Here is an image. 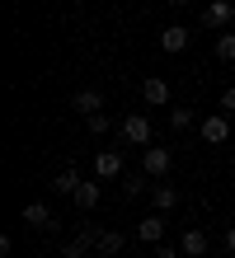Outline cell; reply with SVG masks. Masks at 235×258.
<instances>
[{"mask_svg":"<svg viewBox=\"0 0 235 258\" xmlns=\"http://www.w3.org/2000/svg\"><path fill=\"white\" fill-rule=\"evenodd\" d=\"M221 113H235V85H230L226 94H221Z\"/></svg>","mask_w":235,"mask_h":258,"instance_id":"44dd1931","label":"cell"},{"mask_svg":"<svg viewBox=\"0 0 235 258\" xmlns=\"http://www.w3.org/2000/svg\"><path fill=\"white\" fill-rule=\"evenodd\" d=\"M155 258H179V249H169V244H160V249H155Z\"/></svg>","mask_w":235,"mask_h":258,"instance_id":"7402d4cb","label":"cell"},{"mask_svg":"<svg viewBox=\"0 0 235 258\" xmlns=\"http://www.w3.org/2000/svg\"><path fill=\"white\" fill-rule=\"evenodd\" d=\"M207 230H183V239H179V249H183V258H202L207 253Z\"/></svg>","mask_w":235,"mask_h":258,"instance_id":"8fae6325","label":"cell"},{"mask_svg":"<svg viewBox=\"0 0 235 258\" xmlns=\"http://www.w3.org/2000/svg\"><path fill=\"white\" fill-rule=\"evenodd\" d=\"M216 61H235V33H216Z\"/></svg>","mask_w":235,"mask_h":258,"instance_id":"2e32d148","label":"cell"},{"mask_svg":"<svg viewBox=\"0 0 235 258\" xmlns=\"http://www.w3.org/2000/svg\"><path fill=\"white\" fill-rule=\"evenodd\" d=\"M226 249L235 253V225H230V230H226Z\"/></svg>","mask_w":235,"mask_h":258,"instance_id":"603a6c76","label":"cell"},{"mask_svg":"<svg viewBox=\"0 0 235 258\" xmlns=\"http://www.w3.org/2000/svg\"><path fill=\"white\" fill-rule=\"evenodd\" d=\"M71 108L85 113V117H94V113H104V94H99V89H80V94L71 99Z\"/></svg>","mask_w":235,"mask_h":258,"instance_id":"30bf717a","label":"cell"},{"mask_svg":"<svg viewBox=\"0 0 235 258\" xmlns=\"http://www.w3.org/2000/svg\"><path fill=\"white\" fill-rule=\"evenodd\" d=\"M198 132H202V141H207V146H226L230 141V117L226 113H212V117H202V122H198Z\"/></svg>","mask_w":235,"mask_h":258,"instance_id":"3957f363","label":"cell"},{"mask_svg":"<svg viewBox=\"0 0 235 258\" xmlns=\"http://www.w3.org/2000/svg\"><path fill=\"white\" fill-rule=\"evenodd\" d=\"M122 141L146 150V146H151V117H146V113H127V117H122Z\"/></svg>","mask_w":235,"mask_h":258,"instance_id":"6da1fadb","label":"cell"},{"mask_svg":"<svg viewBox=\"0 0 235 258\" xmlns=\"http://www.w3.org/2000/svg\"><path fill=\"white\" fill-rule=\"evenodd\" d=\"M160 47H165V52H183V47H188V28H179V24L165 28V33H160Z\"/></svg>","mask_w":235,"mask_h":258,"instance_id":"5bb4252c","label":"cell"},{"mask_svg":"<svg viewBox=\"0 0 235 258\" xmlns=\"http://www.w3.org/2000/svg\"><path fill=\"white\" fill-rule=\"evenodd\" d=\"M169 5H179V10H183V5H188V0H169Z\"/></svg>","mask_w":235,"mask_h":258,"instance_id":"cb8c5ba5","label":"cell"},{"mask_svg":"<svg viewBox=\"0 0 235 258\" xmlns=\"http://www.w3.org/2000/svg\"><path fill=\"white\" fill-rule=\"evenodd\" d=\"M52 188H57V192H75V188H80V174H75V169H61V174L52 178Z\"/></svg>","mask_w":235,"mask_h":258,"instance_id":"e0dca14e","label":"cell"},{"mask_svg":"<svg viewBox=\"0 0 235 258\" xmlns=\"http://www.w3.org/2000/svg\"><path fill=\"white\" fill-rule=\"evenodd\" d=\"M230 19H235V5H230V0H212V5L202 10V24H207V28H226Z\"/></svg>","mask_w":235,"mask_h":258,"instance_id":"9c48e42d","label":"cell"},{"mask_svg":"<svg viewBox=\"0 0 235 258\" xmlns=\"http://www.w3.org/2000/svg\"><path fill=\"white\" fill-rule=\"evenodd\" d=\"M169 164H174V155H169L165 146H146V150H141V174L165 178V174H169Z\"/></svg>","mask_w":235,"mask_h":258,"instance_id":"7a4b0ae2","label":"cell"},{"mask_svg":"<svg viewBox=\"0 0 235 258\" xmlns=\"http://www.w3.org/2000/svg\"><path fill=\"white\" fill-rule=\"evenodd\" d=\"M118 174H122V155L118 150H99V155H94V178L108 183V178H118Z\"/></svg>","mask_w":235,"mask_h":258,"instance_id":"ba28073f","label":"cell"},{"mask_svg":"<svg viewBox=\"0 0 235 258\" xmlns=\"http://www.w3.org/2000/svg\"><path fill=\"white\" fill-rule=\"evenodd\" d=\"M85 122H89L94 136H108V113H94V117H85Z\"/></svg>","mask_w":235,"mask_h":258,"instance_id":"d6986e66","label":"cell"},{"mask_svg":"<svg viewBox=\"0 0 235 258\" xmlns=\"http://www.w3.org/2000/svg\"><path fill=\"white\" fill-rule=\"evenodd\" d=\"M94 239H99V230H94V225H80L71 244H61V258H85V249H94Z\"/></svg>","mask_w":235,"mask_h":258,"instance_id":"8992f818","label":"cell"},{"mask_svg":"<svg viewBox=\"0 0 235 258\" xmlns=\"http://www.w3.org/2000/svg\"><path fill=\"white\" fill-rule=\"evenodd\" d=\"M151 197H155V207H160V211H174V207H179V192L169 188V183H160V188H151Z\"/></svg>","mask_w":235,"mask_h":258,"instance_id":"9a60e30c","label":"cell"},{"mask_svg":"<svg viewBox=\"0 0 235 258\" xmlns=\"http://www.w3.org/2000/svg\"><path fill=\"white\" fill-rule=\"evenodd\" d=\"M122 244H127V239H122L118 230H99V239H94V249H99V253H108V258H113V253H122Z\"/></svg>","mask_w":235,"mask_h":258,"instance_id":"4fadbf2b","label":"cell"},{"mask_svg":"<svg viewBox=\"0 0 235 258\" xmlns=\"http://www.w3.org/2000/svg\"><path fill=\"white\" fill-rule=\"evenodd\" d=\"M71 197H75V207H80V211H94V207H99V197H104V178H80V188H75Z\"/></svg>","mask_w":235,"mask_h":258,"instance_id":"5b68a950","label":"cell"},{"mask_svg":"<svg viewBox=\"0 0 235 258\" xmlns=\"http://www.w3.org/2000/svg\"><path fill=\"white\" fill-rule=\"evenodd\" d=\"M136 235L146 239V244H160V235H165V216H146L136 225Z\"/></svg>","mask_w":235,"mask_h":258,"instance_id":"7c38bea8","label":"cell"},{"mask_svg":"<svg viewBox=\"0 0 235 258\" xmlns=\"http://www.w3.org/2000/svg\"><path fill=\"white\" fill-rule=\"evenodd\" d=\"M169 127H174V132L193 127V113H188V108H174V113H169Z\"/></svg>","mask_w":235,"mask_h":258,"instance_id":"ac0fdd59","label":"cell"},{"mask_svg":"<svg viewBox=\"0 0 235 258\" xmlns=\"http://www.w3.org/2000/svg\"><path fill=\"white\" fill-rule=\"evenodd\" d=\"M19 221L33 225V230H57V221H52V211H47V202H24Z\"/></svg>","mask_w":235,"mask_h":258,"instance_id":"277c9868","label":"cell"},{"mask_svg":"<svg viewBox=\"0 0 235 258\" xmlns=\"http://www.w3.org/2000/svg\"><path fill=\"white\" fill-rule=\"evenodd\" d=\"M141 99H146L151 108H165L169 103V85L160 80V75H146V80H141Z\"/></svg>","mask_w":235,"mask_h":258,"instance_id":"52a82bcc","label":"cell"},{"mask_svg":"<svg viewBox=\"0 0 235 258\" xmlns=\"http://www.w3.org/2000/svg\"><path fill=\"white\" fill-rule=\"evenodd\" d=\"M122 192H127V197H141V192H151V188H146V183H141V174H132V178H127V183H122Z\"/></svg>","mask_w":235,"mask_h":258,"instance_id":"ffe728a7","label":"cell"}]
</instances>
